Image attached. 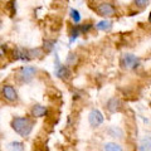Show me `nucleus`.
Segmentation results:
<instances>
[{"mask_svg": "<svg viewBox=\"0 0 151 151\" xmlns=\"http://www.w3.org/2000/svg\"><path fill=\"white\" fill-rule=\"evenodd\" d=\"M10 126L18 135L23 136V137H27V136L30 135L33 126H34V122L29 117H14L12 120Z\"/></svg>", "mask_w": 151, "mask_h": 151, "instance_id": "f257e3e1", "label": "nucleus"}, {"mask_svg": "<svg viewBox=\"0 0 151 151\" xmlns=\"http://www.w3.org/2000/svg\"><path fill=\"white\" fill-rule=\"evenodd\" d=\"M120 65L124 69H135L140 65V59L136 57L135 54H131V53H125L121 55L120 58Z\"/></svg>", "mask_w": 151, "mask_h": 151, "instance_id": "f03ea898", "label": "nucleus"}, {"mask_svg": "<svg viewBox=\"0 0 151 151\" xmlns=\"http://www.w3.org/2000/svg\"><path fill=\"white\" fill-rule=\"evenodd\" d=\"M37 74V69L35 67H32V65H24V67H20L17 72V78L20 82H30L33 78L35 77Z\"/></svg>", "mask_w": 151, "mask_h": 151, "instance_id": "7ed1b4c3", "label": "nucleus"}, {"mask_svg": "<svg viewBox=\"0 0 151 151\" xmlns=\"http://www.w3.org/2000/svg\"><path fill=\"white\" fill-rule=\"evenodd\" d=\"M96 13L103 18H111L116 15V8L112 3H100L96 6Z\"/></svg>", "mask_w": 151, "mask_h": 151, "instance_id": "20e7f679", "label": "nucleus"}, {"mask_svg": "<svg viewBox=\"0 0 151 151\" xmlns=\"http://www.w3.org/2000/svg\"><path fill=\"white\" fill-rule=\"evenodd\" d=\"M1 94L9 102H14V101L18 100V92L12 84H4L3 88H1Z\"/></svg>", "mask_w": 151, "mask_h": 151, "instance_id": "39448f33", "label": "nucleus"}, {"mask_svg": "<svg viewBox=\"0 0 151 151\" xmlns=\"http://www.w3.org/2000/svg\"><path fill=\"white\" fill-rule=\"evenodd\" d=\"M88 122L89 125L92 127H98L100 125H102L103 122V115L100 110H96V108H93V110L89 112L88 115Z\"/></svg>", "mask_w": 151, "mask_h": 151, "instance_id": "423d86ee", "label": "nucleus"}, {"mask_svg": "<svg viewBox=\"0 0 151 151\" xmlns=\"http://www.w3.org/2000/svg\"><path fill=\"white\" fill-rule=\"evenodd\" d=\"M106 107H107V110L110 112H112V113L119 112V111H121V108H122V102L119 100V98L112 97V98H110V100L107 101Z\"/></svg>", "mask_w": 151, "mask_h": 151, "instance_id": "0eeeda50", "label": "nucleus"}, {"mask_svg": "<svg viewBox=\"0 0 151 151\" xmlns=\"http://www.w3.org/2000/svg\"><path fill=\"white\" fill-rule=\"evenodd\" d=\"M55 74L57 77L60 78V79H68L70 77V70L67 65H63V64H57V68H55Z\"/></svg>", "mask_w": 151, "mask_h": 151, "instance_id": "6e6552de", "label": "nucleus"}, {"mask_svg": "<svg viewBox=\"0 0 151 151\" xmlns=\"http://www.w3.org/2000/svg\"><path fill=\"white\" fill-rule=\"evenodd\" d=\"M47 113H48V110H47V107H44V106L35 105L32 108V116L33 117H43L47 115Z\"/></svg>", "mask_w": 151, "mask_h": 151, "instance_id": "1a4fd4ad", "label": "nucleus"}, {"mask_svg": "<svg viewBox=\"0 0 151 151\" xmlns=\"http://www.w3.org/2000/svg\"><path fill=\"white\" fill-rule=\"evenodd\" d=\"M14 59H17V60H29V58H28V49L18 48L17 50H14Z\"/></svg>", "mask_w": 151, "mask_h": 151, "instance_id": "9d476101", "label": "nucleus"}, {"mask_svg": "<svg viewBox=\"0 0 151 151\" xmlns=\"http://www.w3.org/2000/svg\"><path fill=\"white\" fill-rule=\"evenodd\" d=\"M96 29L98 30H102V32H107V30H110L111 28H112V22L111 20H101V22H98L96 25Z\"/></svg>", "mask_w": 151, "mask_h": 151, "instance_id": "9b49d317", "label": "nucleus"}, {"mask_svg": "<svg viewBox=\"0 0 151 151\" xmlns=\"http://www.w3.org/2000/svg\"><path fill=\"white\" fill-rule=\"evenodd\" d=\"M44 54V50L42 48H35V49H28V58L34 59V58H40Z\"/></svg>", "mask_w": 151, "mask_h": 151, "instance_id": "f8f14e48", "label": "nucleus"}, {"mask_svg": "<svg viewBox=\"0 0 151 151\" xmlns=\"http://www.w3.org/2000/svg\"><path fill=\"white\" fill-rule=\"evenodd\" d=\"M103 149H105V151H124L122 146L116 142H106Z\"/></svg>", "mask_w": 151, "mask_h": 151, "instance_id": "ddd939ff", "label": "nucleus"}, {"mask_svg": "<svg viewBox=\"0 0 151 151\" xmlns=\"http://www.w3.org/2000/svg\"><path fill=\"white\" fill-rule=\"evenodd\" d=\"M65 63H67V67H74V65H77L78 63V55L76 53H70L68 57H67V60H65Z\"/></svg>", "mask_w": 151, "mask_h": 151, "instance_id": "4468645a", "label": "nucleus"}, {"mask_svg": "<svg viewBox=\"0 0 151 151\" xmlns=\"http://www.w3.org/2000/svg\"><path fill=\"white\" fill-rule=\"evenodd\" d=\"M9 150L10 151H24V144L19 141H13L9 144Z\"/></svg>", "mask_w": 151, "mask_h": 151, "instance_id": "2eb2a0df", "label": "nucleus"}, {"mask_svg": "<svg viewBox=\"0 0 151 151\" xmlns=\"http://www.w3.org/2000/svg\"><path fill=\"white\" fill-rule=\"evenodd\" d=\"M54 47H55V40H53V39H47V40H44L43 49L45 52H52V50L54 49Z\"/></svg>", "mask_w": 151, "mask_h": 151, "instance_id": "dca6fc26", "label": "nucleus"}, {"mask_svg": "<svg viewBox=\"0 0 151 151\" xmlns=\"http://www.w3.org/2000/svg\"><path fill=\"white\" fill-rule=\"evenodd\" d=\"M70 18H72V20L76 24H78V23L81 22V13H79L77 9H70Z\"/></svg>", "mask_w": 151, "mask_h": 151, "instance_id": "f3484780", "label": "nucleus"}, {"mask_svg": "<svg viewBox=\"0 0 151 151\" xmlns=\"http://www.w3.org/2000/svg\"><path fill=\"white\" fill-rule=\"evenodd\" d=\"M79 34H81V32H79V27L77 28H73L72 30H70V42H73L74 39H77V38L79 37Z\"/></svg>", "mask_w": 151, "mask_h": 151, "instance_id": "a211bd4d", "label": "nucleus"}, {"mask_svg": "<svg viewBox=\"0 0 151 151\" xmlns=\"http://www.w3.org/2000/svg\"><path fill=\"white\" fill-rule=\"evenodd\" d=\"M93 28V24H91V23H87V24H83L79 27V32L81 33H88L89 30H91Z\"/></svg>", "mask_w": 151, "mask_h": 151, "instance_id": "6ab92c4d", "label": "nucleus"}, {"mask_svg": "<svg viewBox=\"0 0 151 151\" xmlns=\"http://www.w3.org/2000/svg\"><path fill=\"white\" fill-rule=\"evenodd\" d=\"M149 3L150 1H147V0H144V1H140V0H136L135 1V5H139V6H141V8H144V6H146V5H149Z\"/></svg>", "mask_w": 151, "mask_h": 151, "instance_id": "aec40b11", "label": "nucleus"}, {"mask_svg": "<svg viewBox=\"0 0 151 151\" xmlns=\"http://www.w3.org/2000/svg\"><path fill=\"white\" fill-rule=\"evenodd\" d=\"M141 151H145V149H144V147H141Z\"/></svg>", "mask_w": 151, "mask_h": 151, "instance_id": "412c9836", "label": "nucleus"}]
</instances>
